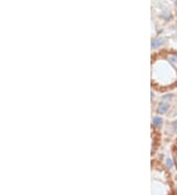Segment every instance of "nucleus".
<instances>
[{"label": "nucleus", "instance_id": "nucleus-3", "mask_svg": "<svg viewBox=\"0 0 177 195\" xmlns=\"http://www.w3.org/2000/svg\"><path fill=\"white\" fill-rule=\"evenodd\" d=\"M168 61H169L170 63L172 64L173 67L177 68V55H175V54L168 55Z\"/></svg>", "mask_w": 177, "mask_h": 195}, {"label": "nucleus", "instance_id": "nucleus-8", "mask_svg": "<svg viewBox=\"0 0 177 195\" xmlns=\"http://www.w3.org/2000/svg\"><path fill=\"white\" fill-rule=\"evenodd\" d=\"M175 4L177 5V0H175Z\"/></svg>", "mask_w": 177, "mask_h": 195}, {"label": "nucleus", "instance_id": "nucleus-2", "mask_svg": "<svg viewBox=\"0 0 177 195\" xmlns=\"http://www.w3.org/2000/svg\"><path fill=\"white\" fill-rule=\"evenodd\" d=\"M167 109H168V105H167V103H159V105H158V113H160V114L165 113V112L167 111Z\"/></svg>", "mask_w": 177, "mask_h": 195}, {"label": "nucleus", "instance_id": "nucleus-1", "mask_svg": "<svg viewBox=\"0 0 177 195\" xmlns=\"http://www.w3.org/2000/svg\"><path fill=\"white\" fill-rule=\"evenodd\" d=\"M163 41H164V40H163V38H156V40H153L152 41V48H158V46H160L162 43H163Z\"/></svg>", "mask_w": 177, "mask_h": 195}, {"label": "nucleus", "instance_id": "nucleus-6", "mask_svg": "<svg viewBox=\"0 0 177 195\" xmlns=\"http://www.w3.org/2000/svg\"><path fill=\"white\" fill-rule=\"evenodd\" d=\"M173 96L171 94H168V95H165V96L162 98V99L163 100H169V99H171V98H172Z\"/></svg>", "mask_w": 177, "mask_h": 195}, {"label": "nucleus", "instance_id": "nucleus-7", "mask_svg": "<svg viewBox=\"0 0 177 195\" xmlns=\"http://www.w3.org/2000/svg\"><path fill=\"white\" fill-rule=\"evenodd\" d=\"M174 127H175V129L177 130V122H175V123H174Z\"/></svg>", "mask_w": 177, "mask_h": 195}, {"label": "nucleus", "instance_id": "nucleus-5", "mask_svg": "<svg viewBox=\"0 0 177 195\" xmlns=\"http://www.w3.org/2000/svg\"><path fill=\"white\" fill-rule=\"evenodd\" d=\"M166 165L168 168H171V167H172V162H171V160H169V159L166 160Z\"/></svg>", "mask_w": 177, "mask_h": 195}, {"label": "nucleus", "instance_id": "nucleus-4", "mask_svg": "<svg viewBox=\"0 0 177 195\" xmlns=\"http://www.w3.org/2000/svg\"><path fill=\"white\" fill-rule=\"evenodd\" d=\"M153 124L156 127H160L161 124H162V118H160L159 116H156V117H153Z\"/></svg>", "mask_w": 177, "mask_h": 195}]
</instances>
